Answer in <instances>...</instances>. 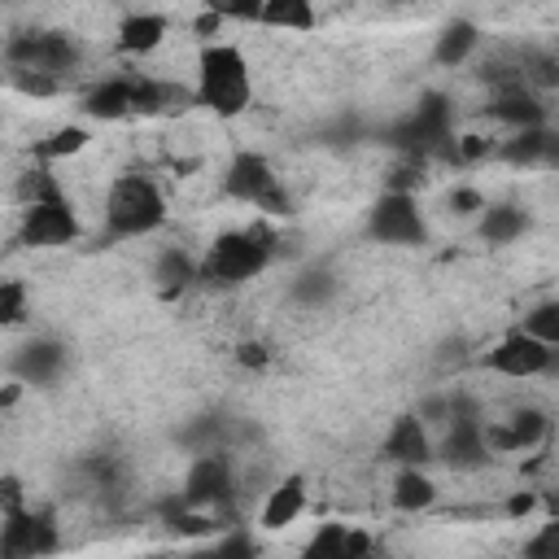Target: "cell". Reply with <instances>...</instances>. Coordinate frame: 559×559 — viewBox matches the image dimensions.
Listing matches in <instances>:
<instances>
[{"instance_id": "cell-1", "label": "cell", "mask_w": 559, "mask_h": 559, "mask_svg": "<svg viewBox=\"0 0 559 559\" xmlns=\"http://www.w3.org/2000/svg\"><path fill=\"white\" fill-rule=\"evenodd\" d=\"M83 231L74 201L66 197V188L48 175L35 170L22 183V218H17V240L26 249H57V245H74Z\"/></svg>"}, {"instance_id": "cell-2", "label": "cell", "mask_w": 559, "mask_h": 559, "mask_svg": "<svg viewBox=\"0 0 559 559\" xmlns=\"http://www.w3.org/2000/svg\"><path fill=\"white\" fill-rule=\"evenodd\" d=\"M197 105H205L214 118H240L253 105V74L236 44H205L197 57Z\"/></svg>"}, {"instance_id": "cell-3", "label": "cell", "mask_w": 559, "mask_h": 559, "mask_svg": "<svg viewBox=\"0 0 559 559\" xmlns=\"http://www.w3.org/2000/svg\"><path fill=\"white\" fill-rule=\"evenodd\" d=\"M275 258V236L271 227L262 223H249V227H236V231H223L210 240L205 258L197 262V280L214 284V288H236L245 280H258Z\"/></svg>"}, {"instance_id": "cell-4", "label": "cell", "mask_w": 559, "mask_h": 559, "mask_svg": "<svg viewBox=\"0 0 559 559\" xmlns=\"http://www.w3.org/2000/svg\"><path fill=\"white\" fill-rule=\"evenodd\" d=\"M100 218H105V231L118 240L148 236L166 223V197L148 175H118L105 192Z\"/></svg>"}, {"instance_id": "cell-5", "label": "cell", "mask_w": 559, "mask_h": 559, "mask_svg": "<svg viewBox=\"0 0 559 559\" xmlns=\"http://www.w3.org/2000/svg\"><path fill=\"white\" fill-rule=\"evenodd\" d=\"M4 57H9V70L17 74H39L61 83L79 66V44L66 31H22L4 44Z\"/></svg>"}, {"instance_id": "cell-6", "label": "cell", "mask_w": 559, "mask_h": 559, "mask_svg": "<svg viewBox=\"0 0 559 559\" xmlns=\"http://www.w3.org/2000/svg\"><path fill=\"white\" fill-rule=\"evenodd\" d=\"M223 192H227L231 201H240V205H253V210L271 214V218H275V214H288V192H284L275 166H271L262 153H253V148H245V153H236V157L227 162V170H223Z\"/></svg>"}, {"instance_id": "cell-7", "label": "cell", "mask_w": 559, "mask_h": 559, "mask_svg": "<svg viewBox=\"0 0 559 559\" xmlns=\"http://www.w3.org/2000/svg\"><path fill=\"white\" fill-rule=\"evenodd\" d=\"M57 546H61V533L48 511L22 507L13 515H0V559H44Z\"/></svg>"}, {"instance_id": "cell-8", "label": "cell", "mask_w": 559, "mask_h": 559, "mask_svg": "<svg viewBox=\"0 0 559 559\" xmlns=\"http://www.w3.org/2000/svg\"><path fill=\"white\" fill-rule=\"evenodd\" d=\"M367 231L380 245H424L428 223L411 192H384L367 214Z\"/></svg>"}, {"instance_id": "cell-9", "label": "cell", "mask_w": 559, "mask_h": 559, "mask_svg": "<svg viewBox=\"0 0 559 559\" xmlns=\"http://www.w3.org/2000/svg\"><path fill=\"white\" fill-rule=\"evenodd\" d=\"M485 367L498 371V376H507V380H533V376H546V371L555 367V349L542 345V341H533V336H524V332L515 328V332H507V336L485 354Z\"/></svg>"}, {"instance_id": "cell-10", "label": "cell", "mask_w": 559, "mask_h": 559, "mask_svg": "<svg viewBox=\"0 0 559 559\" xmlns=\"http://www.w3.org/2000/svg\"><path fill=\"white\" fill-rule=\"evenodd\" d=\"M480 432H485V450H489V454H515V450L542 445L546 432H550V419H546V411L524 406V411H515V415H507V419L480 424Z\"/></svg>"}, {"instance_id": "cell-11", "label": "cell", "mask_w": 559, "mask_h": 559, "mask_svg": "<svg viewBox=\"0 0 559 559\" xmlns=\"http://www.w3.org/2000/svg\"><path fill=\"white\" fill-rule=\"evenodd\" d=\"M236 493V480H231V463L223 454H201L183 480V502L192 511H218L223 502H231Z\"/></svg>"}, {"instance_id": "cell-12", "label": "cell", "mask_w": 559, "mask_h": 559, "mask_svg": "<svg viewBox=\"0 0 559 559\" xmlns=\"http://www.w3.org/2000/svg\"><path fill=\"white\" fill-rule=\"evenodd\" d=\"M480 424H485V419H476L467 406H454V402H450V432H445V441H441V459H445L450 467L476 472V467H485V463L493 459V454L485 450Z\"/></svg>"}, {"instance_id": "cell-13", "label": "cell", "mask_w": 559, "mask_h": 559, "mask_svg": "<svg viewBox=\"0 0 559 559\" xmlns=\"http://www.w3.org/2000/svg\"><path fill=\"white\" fill-rule=\"evenodd\" d=\"M384 459H393L397 467H424L432 459L428 424L419 415H397L393 428L384 432Z\"/></svg>"}, {"instance_id": "cell-14", "label": "cell", "mask_w": 559, "mask_h": 559, "mask_svg": "<svg viewBox=\"0 0 559 559\" xmlns=\"http://www.w3.org/2000/svg\"><path fill=\"white\" fill-rule=\"evenodd\" d=\"M83 114H87V118H100V122L131 118V114H135V74L100 79V83L83 96Z\"/></svg>"}, {"instance_id": "cell-15", "label": "cell", "mask_w": 559, "mask_h": 559, "mask_svg": "<svg viewBox=\"0 0 559 559\" xmlns=\"http://www.w3.org/2000/svg\"><path fill=\"white\" fill-rule=\"evenodd\" d=\"M166 35H170V22L162 13H127L118 22L114 44H118L122 57H148V52H157L166 44Z\"/></svg>"}, {"instance_id": "cell-16", "label": "cell", "mask_w": 559, "mask_h": 559, "mask_svg": "<svg viewBox=\"0 0 559 559\" xmlns=\"http://www.w3.org/2000/svg\"><path fill=\"white\" fill-rule=\"evenodd\" d=\"M306 476H284L275 489H266V498H262V511H258V524L266 528V533H280V528H288L301 511H306Z\"/></svg>"}, {"instance_id": "cell-17", "label": "cell", "mask_w": 559, "mask_h": 559, "mask_svg": "<svg viewBox=\"0 0 559 559\" xmlns=\"http://www.w3.org/2000/svg\"><path fill=\"white\" fill-rule=\"evenodd\" d=\"M61 367H66V349L57 341H31L13 358V371H17L22 384H48Z\"/></svg>"}, {"instance_id": "cell-18", "label": "cell", "mask_w": 559, "mask_h": 559, "mask_svg": "<svg viewBox=\"0 0 559 559\" xmlns=\"http://www.w3.org/2000/svg\"><path fill=\"white\" fill-rule=\"evenodd\" d=\"M437 502V480L424 467H397L393 476V507L397 511H428Z\"/></svg>"}, {"instance_id": "cell-19", "label": "cell", "mask_w": 559, "mask_h": 559, "mask_svg": "<svg viewBox=\"0 0 559 559\" xmlns=\"http://www.w3.org/2000/svg\"><path fill=\"white\" fill-rule=\"evenodd\" d=\"M493 118L511 122L515 131H528V127H542V122H546V109L524 92V83H511V87H502V96L493 100Z\"/></svg>"}, {"instance_id": "cell-20", "label": "cell", "mask_w": 559, "mask_h": 559, "mask_svg": "<svg viewBox=\"0 0 559 559\" xmlns=\"http://www.w3.org/2000/svg\"><path fill=\"white\" fill-rule=\"evenodd\" d=\"M550 148H555L550 131L546 127H528V131H515L511 140H502V148H493V153L502 162H511V166H533V162H546Z\"/></svg>"}, {"instance_id": "cell-21", "label": "cell", "mask_w": 559, "mask_h": 559, "mask_svg": "<svg viewBox=\"0 0 559 559\" xmlns=\"http://www.w3.org/2000/svg\"><path fill=\"white\" fill-rule=\"evenodd\" d=\"M153 280H157V293H162V297H179V293L197 280L192 253H183V249H162V253H157V266H153Z\"/></svg>"}, {"instance_id": "cell-22", "label": "cell", "mask_w": 559, "mask_h": 559, "mask_svg": "<svg viewBox=\"0 0 559 559\" xmlns=\"http://www.w3.org/2000/svg\"><path fill=\"white\" fill-rule=\"evenodd\" d=\"M528 227V214L520 205H485L480 210V236L489 245H511L515 236H524Z\"/></svg>"}, {"instance_id": "cell-23", "label": "cell", "mask_w": 559, "mask_h": 559, "mask_svg": "<svg viewBox=\"0 0 559 559\" xmlns=\"http://www.w3.org/2000/svg\"><path fill=\"white\" fill-rule=\"evenodd\" d=\"M258 22L280 31H314V9L306 0H266L258 9Z\"/></svg>"}, {"instance_id": "cell-24", "label": "cell", "mask_w": 559, "mask_h": 559, "mask_svg": "<svg viewBox=\"0 0 559 559\" xmlns=\"http://www.w3.org/2000/svg\"><path fill=\"white\" fill-rule=\"evenodd\" d=\"M345 546H349V524L328 520V524L314 528V537L301 546L297 559H345Z\"/></svg>"}, {"instance_id": "cell-25", "label": "cell", "mask_w": 559, "mask_h": 559, "mask_svg": "<svg viewBox=\"0 0 559 559\" xmlns=\"http://www.w3.org/2000/svg\"><path fill=\"white\" fill-rule=\"evenodd\" d=\"M476 39H480V35H476V26H472V22H450V26L437 35L432 57H437L441 66H459V61L476 48Z\"/></svg>"}, {"instance_id": "cell-26", "label": "cell", "mask_w": 559, "mask_h": 559, "mask_svg": "<svg viewBox=\"0 0 559 559\" xmlns=\"http://www.w3.org/2000/svg\"><path fill=\"white\" fill-rule=\"evenodd\" d=\"M253 555H258L253 537L240 533V528H231V533H223V537H214L205 546H192L183 559H253Z\"/></svg>"}, {"instance_id": "cell-27", "label": "cell", "mask_w": 559, "mask_h": 559, "mask_svg": "<svg viewBox=\"0 0 559 559\" xmlns=\"http://www.w3.org/2000/svg\"><path fill=\"white\" fill-rule=\"evenodd\" d=\"M520 332L555 349V345H559V301H542V306H533V310L524 314V328H520Z\"/></svg>"}, {"instance_id": "cell-28", "label": "cell", "mask_w": 559, "mask_h": 559, "mask_svg": "<svg viewBox=\"0 0 559 559\" xmlns=\"http://www.w3.org/2000/svg\"><path fill=\"white\" fill-rule=\"evenodd\" d=\"M31 314V297L22 280H0V332L4 328H22Z\"/></svg>"}, {"instance_id": "cell-29", "label": "cell", "mask_w": 559, "mask_h": 559, "mask_svg": "<svg viewBox=\"0 0 559 559\" xmlns=\"http://www.w3.org/2000/svg\"><path fill=\"white\" fill-rule=\"evenodd\" d=\"M87 144H92L87 127H57V131L39 144V153H44V157H74V153H83Z\"/></svg>"}, {"instance_id": "cell-30", "label": "cell", "mask_w": 559, "mask_h": 559, "mask_svg": "<svg viewBox=\"0 0 559 559\" xmlns=\"http://www.w3.org/2000/svg\"><path fill=\"white\" fill-rule=\"evenodd\" d=\"M555 542H559V524H555V520H546V524H542V533H537L533 542H524V559H559Z\"/></svg>"}, {"instance_id": "cell-31", "label": "cell", "mask_w": 559, "mask_h": 559, "mask_svg": "<svg viewBox=\"0 0 559 559\" xmlns=\"http://www.w3.org/2000/svg\"><path fill=\"white\" fill-rule=\"evenodd\" d=\"M22 507H31L22 480H17V476H0V515H13V511H22Z\"/></svg>"}, {"instance_id": "cell-32", "label": "cell", "mask_w": 559, "mask_h": 559, "mask_svg": "<svg viewBox=\"0 0 559 559\" xmlns=\"http://www.w3.org/2000/svg\"><path fill=\"white\" fill-rule=\"evenodd\" d=\"M9 79H13V87H17V92H26V96H52V92L61 87V83H52V79H39V74H17V70H13Z\"/></svg>"}, {"instance_id": "cell-33", "label": "cell", "mask_w": 559, "mask_h": 559, "mask_svg": "<svg viewBox=\"0 0 559 559\" xmlns=\"http://www.w3.org/2000/svg\"><path fill=\"white\" fill-rule=\"evenodd\" d=\"M485 205H489V201H485L476 188H454V192H450V210H454V214H480Z\"/></svg>"}, {"instance_id": "cell-34", "label": "cell", "mask_w": 559, "mask_h": 559, "mask_svg": "<svg viewBox=\"0 0 559 559\" xmlns=\"http://www.w3.org/2000/svg\"><path fill=\"white\" fill-rule=\"evenodd\" d=\"M537 511V493L533 489H515L511 498H507V515L511 520H524V515H533Z\"/></svg>"}, {"instance_id": "cell-35", "label": "cell", "mask_w": 559, "mask_h": 559, "mask_svg": "<svg viewBox=\"0 0 559 559\" xmlns=\"http://www.w3.org/2000/svg\"><path fill=\"white\" fill-rule=\"evenodd\" d=\"M22 393H26V384H22V380H9V384L0 389V411L17 406V402H22Z\"/></svg>"}, {"instance_id": "cell-36", "label": "cell", "mask_w": 559, "mask_h": 559, "mask_svg": "<svg viewBox=\"0 0 559 559\" xmlns=\"http://www.w3.org/2000/svg\"><path fill=\"white\" fill-rule=\"evenodd\" d=\"M240 362H249V367H262V362H266L262 345H240Z\"/></svg>"}, {"instance_id": "cell-37", "label": "cell", "mask_w": 559, "mask_h": 559, "mask_svg": "<svg viewBox=\"0 0 559 559\" xmlns=\"http://www.w3.org/2000/svg\"><path fill=\"white\" fill-rule=\"evenodd\" d=\"M148 559H179V555H148Z\"/></svg>"}]
</instances>
